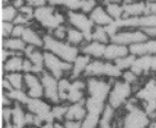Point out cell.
Segmentation results:
<instances>
[{"instance_id":"1","label":"cell","mask_w":156,"mask_h":128,"mask_svg":"<svg viewBox=\"0 0 156 128\" xmlns=\"http://www.w3.org/2000/svg\"><path fill=\"white\" fill-rule=\"evenodd\" d=\"M43 50L55 54L63 61L73 63L80 54V49L70 44L69 42L57 40L51 33L43 34Z\"/></svg>"},{"instance_id":"2","label":"cell","mask_w":156,"mask_h":128,"mask_svg":"<svg viewBox=\"0 0 156 128\" xmlns=\"http://www.w3.org/2000/svg\"><path fill=\"white\" fill-rule=\"evenodd\" d=\"M137 101L134 97L126 103V114L122 118L123 128H148L151 119L145 110L137 105Z\"/></svg>"},{"instance_id":"3","label":"cell","mask_w":156,"mask_h":128,"mask_svg":"<svg viewBox=\"0 0 156 128\" xmlns=\"http://www.w3.org/2000/svg\"><path fill=\"white\" fill-rule=\"evenodd\" d=\"M33 20H36L42 28L50 30L52 32L54 29L64 24V22L66 21V16L57 11L55 7L47 5L34 10Z\"/></svg>"},{"instance_id":"4","label":"cell","mask_w":156,"mask_h":128,"mask_svg":"<svg viewBox=\"0 0 156 128\" xmlns=\"http://www.w3.org/2000/svg\"><path fill=\"white\" fill-rule=\"evenodd\" d=\"M123 72L121 71L114 62H110L106 60H92L90 64L87 65V70L84 72V78H101L108 76L110 78L117 80L122 76Z\"/></svg>"},{"instance_id":"5","label":"cell","mask_w":156,"mask_h":128,"mask_svg":"<svg viewBox=\"0 0 156 128\" xmlns=\"http://www.w3.org/2000/svg\"><path fill=\"white\" fill-rule=\"evenodd\" d=\"M133 86L131 84L126 83L123 80H115L114 84H112V88L110 91L108 99V104H110L113 108H119L125 106L126 103L132 99Z\"/></svg>"},{"instance_id":"6","label":"cell","mask_w":156,"mask_h":128,"mask_svg":"<svg viewBox=\"0 0 156 128\" xmlns=\"http://www.w3.org/2000/svg\"><path fill=\"white\" fill-rule=\"evenodd\" d=\"M66 21L70 27L80 30L85 36V41H92V32L95 24L92 22L89 15L80 11H68L66 12Z\"/></svg>"},{"instance_id":"7","label":"cell","mask_w":156,"mask_h":128,"mask_svg":"<svg viewBox=\"0 0 156 128\" xmlns=\"http://www.w3.org/2000/svg\"><path fill=\"white\" fill-rule=\"evenodd\" d=\"M44 69L55 78L60 80L64 78L66 73H71L72 63L66 62L55 54L49 51H44Z\"/></svg>"},{"instance_id":"8","label":"cell","mask_w":156,"mask_h":128,"mask_svg":"<svg viewBox=\"0 0 156 128\" xmlns=\"http://www.w3.org/2000/svg\"><path fill=\"white\" fill-rule=\"evenodd\" d=\"M147 40H150L148 36L141 29H123L121 30L117 34H115L113 38H111V42L117 43V44L126 45V47L143 43V42H146Z\"/></svg>"},{"instance_id":"9","label":"cell","mask_w":156,"mask_h":128,"mask_svg":"<svg viewBox=\"0 0 156 128\" xmlns=\"http://www.w3.org/2000/svg\"><path fill=\"white\" fill-rule=\"evenodd\" d=\"M112 88L110 82L102 80L100 78H87V93L90 97L108 101V94Z\"/></svg>"},{"instance_id":"10","label":"cell","mask_w":156,"mask_h":128,"mask_svg":"<svg viewBox=\"0 0 156 128\" xmlns=\"http://www.w3.org/2000/svg\"><path fill=\"white\" fill-rule=\"evenodd\" d=\"M42 82V86L44 89V97L52 104H61V99L59 96V80L55 78L49 72L44 71L40 75Z\"/></svg>"},{"instance_id":"11","label":"cell","mask_w":156,"mask_h":128,"mask_svg":"<svg viewBox=\"0 0 156 128\" xmlns=\"http://www.w3.org/2000/svg\"><path fill=\"white\" fill-rule=\"evenodd\" d=\"M131 71L134 72L137 76L156 74V55L145 54L141 57H136L131 67Z\"/></svg>"},{"instance_id":"12","label":"cell","mask_w":156,"mask_h":128,"mask_svg":"<svg viewBox=\"0 0 156 128\" xmlns=\"http://www.w3.org/2000/svg\"><path fill=\"white\" fill-rule=\"evenodd\" d=\"M24 86L30 99H42L44 97V89L42 86L40 75L34 73L24 74Z\"/></svg>"},{"instance_id":"13","label":"cell","mask_w":156,"mask_h":128,"mask_svg":"<svg viewBox=\"0 0 156 128\" xmlns=\"http://www.w3.org/2000/svg\"><path fill=\"white\" fill-rule=\"evenodd\" d=\"M129 54H131L129 47L110 42L108 44H106V49H105L103 60H106V61H110V62H114L117 59L124 57L126 55H129Z\"/></svg>"},{"instance_id":"14","label":"cell","mask_w":156,"mask_h":128,"mask_svg":"<svg viewBox=\"0 0 156 128\" xmlns=\"http://www.w3.org/2000/svg\"><path fill=\"white\" fill-rule=\"evenodd\" d=\"M105 49H106V44H104V43L91 41L84 43L80 49V51H81V53L89 55L93 60H102L104 57Z\"/></svg>"},{"instance_id":"15","label":"cell","mask_w":156,"mask_h":128,"mask_svg":"<svg viewBox=\"0 0 156 128\" xmlns=\"http://www.w3.org/2000/svg\"><path fill=\"white\" fill-rule=\"evenodd\" d=\"M135 97L141 102H156V78H152L138 89Z\"/></svg>"},{"instance_id":"16","label":"cell","mask_w":156,"mask_h":128,"mask_svg":"<svg viewBox=\"0 0 156 128\" xmlns=\"http://www.w3.org/2000/svg\"><path fill=\"white\" fill-rule=\"evenodd\" d=\"M26 108L27 112L40 117L44 116L45 114H48L52 109L51 105L42 99H30L26 105Z\"/></svg>"},{"instance_id":"17","label":"cell","mask_w":156,"mask_h":128,"mask_svg":"<svg viewBox=\"0 0 156 128\" xmlns=\"http://www.w3.org/2000/svg\"><path fill=\"white\" fill-rule=\"evenodd\" d=\"M92 61V57L89 55H85L83 53H80L78 57L75 59V61L72 63V70H71V78L70 80H75V78H80L82 74H84V72L87 70V65L90 64Z\"/></svg>"},{"instance_id":"18","label":"cell","mask_w":156,"mask_h":128,"mask_svg":"<svg viewBox=\"0 0 156 128\" xmlns=\"http://www.w3.org/2000/svg\"><path fill=\"white\" fill-rule=\"evenodd\" d=\"M129 52L135 57H141V55H145V54L156 55V39H150L143 43L131 45Z\"/></svg>"},{"instance_id":"19","label":"cell","mask_w":156,"mask_h":128,"mask_svg":"<svg viewBox=\"0 0 156 128\" xmlns=\"http://www.w3.org/2000/svg\"><path fill=\"white\" fill-rule=\"evenodd\" d=\"M89 17L95 26H100V27H106L113 21V19L108 16V13L105 10V7L101 5H98L95 9L89 15Z\"/></svg>"},{"instance_id":"20","label":"cell","mask_w":156,"mask_h":128,"mask_svg":"<svg viewBox=\"0 0 156 128\" xmlns=\"http://www.w3.org/2000/svg\"><path fill=\"white\" fill-rule=\"evenodd\" d=\"M23 61L24 55H22V54H15V55L10 57L6 62L2 63V69L5 74H7V73H17V72L22 73Z\"/></svg>"},{"instance_id":"21","label":"cell","mask_w":156,"mask_h":128,"mask_svg":"<svg viewBox=\"0 0 156 128\" xmlns=\"http://www.w3.org/2000/svg\"><path fill=\"white\" fill-rule=\"evenodd\" d=\"M84 102H82V103H75V104H69L64 120H78V122H82L87 114Z\"/></svg>"},{"instance_id":"22","label":"cell","mask_w":156,"mask_h":128,"mask_svg":"<svg viewBox=\"0 0 156 128\" xmlns=\"http://www.w3.org/2000/svg\"><path fill=\"white\" fill-rule=\"evenodd\" d=\"M27 113L23 108V105L15 103L12 106V118L11 124L15 128L27 127Z\"/></svg>"},{"instance_id":"23","label":"cell","mask_w":156,"mask_h":128,"mask_svg":"<svg viewBox=\"0 0 156 128\" xmlns=\"http://www.w3.org/2000/svg\"><path fill=\"white\" fill-rule=\"evenodd\" d=\"M124 17L123 18H133V17H141L145 15L146 9V1L135 0L129 5H123Z\"/></svg>"},{"instance_id":"24","label":"cell","mask_w":156,"mask_h":128,"mask_svg":"<svg viewBox=\"0 0 156 128\" xmlns=\"http://www.w3.org/2000/svg\"><path fill=\"white\" fill-rule=\"evenodd\" d=\"M21 39L27 43V45H33L36 48L43 49V36H40L39 33L37 32V30H34L30 26L26 27L23 36Z\"/></svg>"},{"instance_id":"25","label":"cell","mask_w":156,"mask_h":128,"mask_svg":"<svg viewBox=\"0 0 156 128\" xmlns=\"http://www.w3.org/2000/svg\"><path fill=\"white\" fill-rule=\"evenodd\" d=\"M26 48H27V43L21 38L10 36L8 39H2V49H7L18 54H23Z\"/></svg>"},{"instance_id":"26","label":"cell","mask_w":156,"mask_h":128,"mask_svg":"<svg viewBox=\"0 0 156 128\" xmlns=\"http://www.w3.org/2000/svg\"><path fill=\"white\" fill-rule=\"evenodd\" d=\"M115 113L116 109L112 107L110 104H106L100 118L99 128H113L115 122Z\"/></svg>"},{"instance_id":"27","label":"cell","mask_w":156,"mask_h":128,"mask_svg":"<svg viewBox=\"0 0 156 128\" xmlns=\"http://www.w3.org/2000/svg\"><path fill=\"white\" fill-rule=\"evenodd\" d=\"M106 104H108V103H105L104 101L93 99V97H90V96H89L87 99H85V102H84V105H85V108H87V113L94 114V115H99V116L102 115Z\"/></svg>"},{"instance_id":"28","label":"cell","mask_w":156,"mask_h":128,"mask_svg":"<svg viewBox=\"0 0 156 128\" xmlns=\"http://www.w3.org/2000/svg\"><path fill=\"white\" fill-rule=\"evenodd\" d=\"M66 42H69L70 44L74 45L76 48L82 47L84 43H87L85 41V36L80 30L75 29L73 27H68V33H66Z\"/></svg>"},{"instance_id":"29","label":"cell","mask_w":156,"mask_h":128,"mask_svg":"<svg viewBox=\"0 0 156 128\" xmlns=\"http://www.w3.org/2000/svg\"><path fill=\"white\" fill-rule=\"evenodd\" d=\"M3 78H6L12 85L13 89H23L24 86V74L23 73H7Z\"/></svg>"},{"instance_id":"30","label":"cell","mask_w":156,"mask_h":128,"mask_svg":"<svg viewBox=\"0 0 156 128\" xmlns=\"http://www.w3.org/2000/svg\"><path fill=\"white\" fill-rule=\"evenodd\" d=\"M18 13L19 10L12 6L11 3L7 5V6H2V9H1V21L2 22H12L13 23V21L17 18Z\"/></svg>"},{"instance_id":"31","label":"cell","mask_w":156,"mask_h":128,"mask_svg":"<svg viewBox=\"0 0 156 128\" xmlns=\"http://www.w3.org/2000/svg\"><path fill=\"white\" fill-rule=\"evenodd\" d=\"M92 41L101 42L104 44H108L111 42V38L108 36L106 30L104 27H100V26H95L92 32Z\"/></svg>"},{"instance_id":"32","label":"cell","mask_w":156,"mask_h":128,"mask_svg":"<svg viewBox=\"0 0 156 128\" xmlns=\"http://www.w3.org/2000/svg\"><path fill=\"white\" fill-rule=\"evenodd\" d=\"M7 94L10 96V99L15 103H18V104L23 105V106H26L29 99H30L27 91H23V89H12L11 92L7 93Z\"/></svg>"},{"instance_id":"33","label":"cell","mask_w":156,"mask_h":128,"mask_svg":"<svg viewBox=\"0 0 156 128\" xmlns=\"http://www.w3.org/2000/svg\"><path fill=\"white\" fill-rule=\"evenodd\" d=\"M84 101H85V99H84V91L73 86V84L71 83V88H70L69 94H68L66 102L69 104H75V103H82Z\"/></svg>"},{"instance_id":"34","label":"cell","mask_w":156,"mask_h":128,"mask_svg":"<svg viewBox=\"0 0 156 128\" xmlns=\"http://www.w3.org/2000/svg\"><path fill=\"white\" fill-rule=\"evenodd\" d=\"M105 10L113 20H120L124 17L123 5H115V3H108L105 5Z\"/></svg>"},{"instance_id":"35","label":"cell","mask_w":156,"mask_h":128,"mask_svg":"<svg viewBox=\"0 0 156 128\" xmlns=\"http://www.w3.org/2000/svg\"><path fill=\"white\" fill-rule=\"evenodd\" d=\"M71 83H72V81L69 78H62L59 80V96H60L61 103L66 102L68 99V94L71 88Z\"/></svg>"},{"instance_id":"36","label":"cell","mask_w":156,"mask_h":128,"mask_svg":"<svg viewBox=\"0 0 156 128\" xmlns=\"http://www.w3.org/2000/svg\"><path fill=\"white\" fill-rule=\"evenodd\" d=\"M135 59H136L135 55L129 54V55H126V57H124L117 59L116 61H114V63H115V65H116L121 71L124 72V71H127V70H131V67H132Z\"/></svg>"},{"instance_id":"37","label":"cell","mask_w":156,"mask_h":128,"mask_svg":"<svg viewBox=\"0 0 156 128\" xmlns=\"http://www.w3.org/2000/svg\"><path fill=\"white\" fill-rule=\"evenodd\" d=\"M101 116L94 114H87L85 118L81 122V128H99Z\"/></svg>"},{"instance_id":"38","label":"cell","mask_w":156,"mask_h":128,"mask_svg":"<svg viewBox=\"0 0 156 128\" xmlns=\"http://www.w3.org/2000/svg\"><path fill=\"white\" fill-rule=\"evenodd\" d=\"M68 107L69 105H64V104H58L54 105L52 107V113L54 115V118L57 122H64L66 119V112H68Z\"/></svg>"},{"instance_id":"39","label":"cell","mask_w":156,"mask_h":128,"mask_svg":"<svg viewBox=\"0 0 156 128\" xmlns=\"http://www.w3.org/2000/svg\"><path fill=\"white\" fill-rule=\"evenodd\" d=\"M121 78H122L124 82L131 84V85L133 86V85H136V84L138 83V78H140V76H137V75H136L133 71H131V70H127V71H124L123 73H122Z\"/></svg>"},{"instance_id":"40","label":"cell","mask_w":156,"mask_h":128,"mask_svg":"<svg viewBox=\"0 0 156 128\" xmlns=\"http://www.w3.org/2000/svg\"><path fill=\"white\" fill-rule=\"evenodd\" d=\"M96 6H98V1L96 0H82L81 11L83 13L90 15L91 12L95 9Z\"/></svg>"},{"instance_id":"41","label":"cell","mask_w":156,"mask_h":128,"mask_svg":"<svg viewBox=\"0 0 156 128\" xmlns=\"http://www.w3.org/2000/svg\"><path fill=\"white\" fill-rule=\"evenodd\" d=\"M15 24L12 22H1V36L2 39H8L12 36Z\"/></svg>"},{"instance_id":"42","label":"cell","mask_w":156,"mask_h":128,"mask_svg":"<svg viewBox=\"0 0 156 128\" xmlns=\"http://www.w3.org/2000/svg\"><path fill=\"white\" fill-rule=\"evenodd\" d=\"M63 6L68 9V11H79L81 10L82 0H64Z\"/></svg>"},{"instance_id":"43","label":"cell","mask_w":156,"mask_h":128,"mask_svg":"<svg viewBox=\"0 0 156 128\" xmlns=\"http://www.w3.org/2000/svg\"><path fill=\"white\" fill-rule=\"evenodd\" d=\"M66 33H68V27H66L64 24H62L60 27H58L57 29H54L51 32V34L57 40L64 41V40L66 39Z\"/></svg>"},{"instance_id":"44","label":"cell","mask_w":156,"mask_h":128,"mask_svg":"<svg viewBox=\"0 0 156 128\" xmlns=\"http://www.w3.org/2000/svg\"><path fill=\"white\" fill-rule=\"evenodd\" d=\"M104 28H105V30H106V32H108V36H110V38H113L115 34H117V33L121 31L120 27L117 26V23L115 22L114 20L112 21L111 23L108 24V26H106V27H104Z\"/></svg>"},{"instance_id":"45","label":"cell","mask_w":156,"mask_h":128,"mask_svg":"<svg viewBox=\"0 0 156 128\" xmlns=\"http://www.w3.org/2000/svg\"><path fill=\"white\" fill-rule=\"evenodd\" d=\"M33 18H30V17H27V16L22 15V13H18L17 18L13 21V24H20V26H24V27H28V24L30 23V21L32 20Z\"/></svg>"},{"instance_id":"46","label":"cell","mask_w":156,"mask_h":128,"mask_svg":"<svg viewBox=\"0 0 156 128\" xmlns=\"http://www.w3.org/2000/svg\"><path fill=\"white\" fill-rule=\"evenodd\" d=\"M11 118H12V107H2L3 123L5 124H11Z\"/></svg>"},{"instance_id":"47","label":"cell","mask_w":156,"mask_h":128,"mask_svg":"<svg viewBox=\"0 0 156 128\" xmlns=\"http://www.w3.org/2000/svg\"><path fill=\"white\" fill-rule=\"evenodd\" d=\"M1 104H2V107H12L15 105V102L10 99V96L7 93L2 92V94H1Z\"/></svg>"},{"instance_id":"48","label":"cell","mask_w":156,"mask_h":128,"mask_svg":"<svg viewBox=\"0 0 156 128\" xmlns=\"http://www.w3.org/2000/svg\"><path fill=\"white\" fill-rule=\"evenodd\" d=\"M26 3L29 5L30 7L37 9V8H40V7L47 6L48 5V0H26Z\"/></svg>"},{"instance_id":"49","label":"cell","mask_w":156,"mask_h":128,"mask_svg":"<svg viewBox=\"0 0 156 128\" xmlns=\"http://www.w3.org/2000/svg\"><path fill=\"white\" fill-rule=\"evenodd\" d=\"M34 8L30 7L29 5H24L23 7H21L19 9V13H22V15L27 16V17H30V18H33V15H34Z\"/></svg>"},{"instance_id":"50","label":"cell","mask_w":156,"mask_h":128,"mask_svg":"<svg viewBox=\"0 0 156 128\" xmlns=\"http://www.w3.org/2000/svg\"><path fill=\"white\" fill-rule=\"evenodd\" d=\"M24 29L26 27L24 26H20V24H15V28H13V31H12V36L13 38H22L24 32Z\"/></svg>"},{"instance_id":"51","label":"cell","mask_w":156,"mask_h":128,"mask_svg":"<svg viewBox=\"0 0 156 128\" xmlns=\"http://www.w3.org/2000/svg\"><path fill=\"white\" fill-rule=\"evenodd\" d=\"M22 73L23 74H28V73H33V64L30 60L24 57L23 61V69H22Z\"/></svg>"},{"instance_id":"52","label":"cell","mask_w":156,"mask_h":128,"mask_svg":"<svg viewBox=\"0 0 156 128\" xmlns=\"http://www.w3.org/2000/svg\"><path fill=\"white\" fill-rule=\"evenodd\" d=\"M154 15L156 16V1L155 2H150V1H146V9H145V15Z\"/></svg>"},{"instance_id":"53","label":"cell","mask_w":156,"mask_h":128,"mask_svg":"<svg viewBox=\"0 0 156 128\" xmlns=\"http://www.w3.org/2000/svg\"><path fill=\"white\" fill-rule=\"evenodd\" d=\"M63 124L66 128H81V122L78 120H64Z\"/></svg>"},{"instance_id":"54","label":"cell","mask_w":156,"mask_h":128,"mask_svg":"<svg viewBox=\"0 0 156 128\" xmlns=\"http://www.w3.org/2000/svg\"><path fill=\"white\" fill-rule=\"evenodd\" d=\"M12 89H13V87H12V85L10 84V82L7 80L6 78H2V92L9 93V92H11Z\"/></svg>"},{"instance_id":"55","label":"cell","mask_w":156,"mask_h":128,"mask_svg":"<svg viewBox=\"0 0 156 128\" xmlns=\"http://www.w3.org/2000/svg\"><path fill=\"white\" fill-rule=\"evenodd\" d=\"M11 5L15 7V8H17V9L19 10L21 7H23L24 5H27V3H26V0H12Z\"/></svg>"},{"instance_id":"56","label":"cell","mask_w":156,"mask_h":128,"mask_svg":"<svg viewBox=\"0 0 156 128\" xmlns=\"http://www.w3.org/2000/svg\"><path fill=\"white\" fill-rule=\"evenodd\" d=\"M64 0H48V5L52 7H58V6H63Z\"/></svg>"},{"instance_id":"57","label":"cell","mask_w":156,"mask_h":128,"mask_svg":"<svg viewBox=\"0 0 156 128\" xmlns=\"http://www.w3.org/2000/svg\"><path fill=\"white\" fill-rule=\"evenodd\" d=\"M39 128H54V123H45Z\"/></svg>"},{"instance_id":"58","label":"cell","mask_w":156,"mask_h":128,"mask_svg":"<svg viewBox=\"0 0 156 128\" xmlns=\"http://www.w3.org/2000/svg\"><path fill=\"white\" fill-rule=\"evenodd\" d=\"M54 128H66V126L62 122H55L54 123Z\"/></svg>"},{"instance_id":"59","label":"cell","mask_w":156,"mask_h":128,"mask_svg":"<svg viewBox=\"0 0 156 128\" xmlns=\"http://www.w3.org/2000/svg\"><path fill=\"white\" fill-rule=\"evenodd\" d=\"M148 128H156V119H152V120H151Z\"/></svg>"},{"instance_id":"60","label":"cell","mask_w":156,"mask_h":128,"mask_svg":"<svg viewBox=\"0 0 156 128\" xmlns=\"http://www.w3.org/2000/svg\"><path fill=\"white\" fill-rule=\"evenodd\" d=\"M10 1H12V0H2V5H3V6L10 5Z\"/></svg>"},{"instance_id":"61","label":"cell","mask_w":156,"mask_h":128,"mask_svg":"<svg viewBox=\"0 0 156 128\" xmlns=\"http://www.w3.org/2000/svg\"><path fill=\"white\" fill-rule=\"evenodd\" d=\"M3 128H15L12 124H5L3 125Z\"/></svg>"},{"instance_id":"62","label":"cell","mask_w":156,"mask_h":128,"mask_svg":"<svg viewBox=\"0 0 156 128\" xmlns=\"http://www.w3.org/2000/svg\"><path fill=\"white\" fill-rule=\"evenodd\" d=\"M143 1H150V2H155L156 0H143Z\"/></svg>"}]
</instances>
